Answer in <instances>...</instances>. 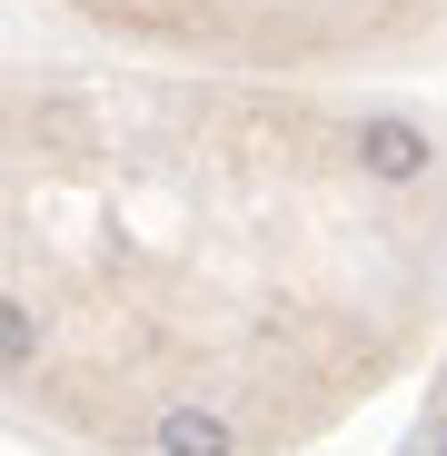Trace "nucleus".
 <instances>
[{
    "mask_svg": "<svg viewBox=\"0 0 447 456\" xmlns=\"http://www.w3.org/2000/svg\"><path fill=\"white\" fill-rule=\"evenodd\" d=\"M427 159H437V149H427L418 119H358V169H368V179H388V189H398V179H418Z\"/></svg>",
    "mask_w": 447,
    "mask_h": 456,
    "instance_id": "obj_1",
    "label": "nucleus"
},
{
    "mask_svg": "<svg viewBox=\"0 0 447 456\" xmlns=\"http://www.w3.org/2000/svg\"><path fill=\"white\" fill-rule=\"evenodd\" d=\"M160 456H239V427L219 407H170L160 417Z\"/></svg>",
    "mask_w": 447,
    "mask_h": 456,
    "instance_id": "obj_2",
    "label": "nucleus"
},
{
    "mask_svg": "<svg viewBox=\"0 0 447 456\" xmlns=\"http://www.w3.org/2000/svg\"><path fill=\"white\" fill-rule=\"evenodd\" d=\"M30 357H40V318L21 297H0V367H30Z\"/></svg>",
    "mask_w": 447,
    "mask_h": 456,
    "instance_id": "obj_3",
    "label": "nucleus"
},
{
    "mask_svg": "<svg viewBox=\"0 0 447 456\" xmlns=\"http://www.w3.org/2000/svg\"><path fill=\"white\" fill-rule=\"evenodd\" d=\"M418 456H447V417H437V427H427V436H418Z\"/></svg>",
    "mask_w": 447,
    "mask_h": 456,
    "instance_id": "obj_4",
    "label": "nucleus"
}]
</instances>
